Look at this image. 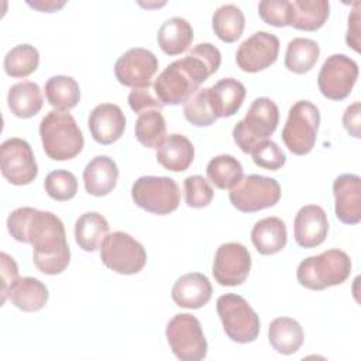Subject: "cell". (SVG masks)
<instances>
[{
	"mask_svg": "<svg viewBox=\"0 0 361 361\" xmlns=\"http://www.w3.org/2000/svg\"><path fill=\"white\" fill-rule=\"evenodd\" d=\"M134 203L148 213L169 214L175 212L180 202L178 183L168 176H140L131 186Z\"/></svg>",
	"mask_w": 361,
	"mask_h": 361,
	"instance_id": "obj_9",
	"label": "cell"
},
{
	"mask_svg": "<svg viewBox=\"0 0 361 361\" xmlns=\"http://www.w3.org/2000/svg\"><path fill=\"white\" fill-rule=\"evenodd\" d=\"M351 274V259L347 252L330 248L319 255L300 261L296 269L298 282L312 290H323L347 281Z\"/></svg>",
	"mask_w": 361,
	"mask_h": 361,
	"instance_id": "obj_4",
	"label": "cell"
},
{
	"mask_svg": "<svg viewBox=\"0 0 361 361\" xmlns=\"http://www.w3.org/2000/svg\"><path fill=\"white\" fill-rule=\"evenodd\" d=\"M135 138L147 148H157L166 137V123L159 110L138 114L134 126Z\"/></svg>",
	"mask_w": 361,
	"mask_h": 361,
	"instance_id": "obj_36",
	"label": "cell"
},
{
	"mask_svg": "<svg viewBox=\"0 0 361 361\" xmlns=\"http://www.w3.org/2000/svg\"><path fill=\"white\" fill-rule=\"evenodd\" d=\"M228 199L243 213H254L275 206L281 199V186L276 179L251 173L235 185Z\"/></svg>",
	"mask_w": 361,
	"mask_h": 361,
	"instance_id": "obj_11",
	"label": "cell"
},
{
	"mask_svg": "<svg viewBox=\"0 0 361 361\" xmlns=\"http://www.w3.org/2000/svg\"><path fill=\"white\" fill-rule=\"evenodd\" d=\"M166 340L171 351L180 361H200L207 355V341L197 317L178 313L166 324Z\"/></svg>",
	"mask_w": 361,
	"mask_h": 361,
	"instance_id": "obj_8",
	"label": "cell"
},
{
	"mask_svg": "<svg viewBox=\"0 0 361 361\" xmlns=\"http://www.w3.org/2000/svg\"><path fill=\"white\" fill-rule=\"evenodd\" d=\"M75 241L83 251L93 252L100 248L102 241L109 234V223L97 212H86L75 221Z\"/></svg>",
	"mask_w": 361,
	"mask_h": 361,
	"instance_id": "obj_30",
	"label": "cell"
},
{
	"mask_svg": "<svg viewBox=\"0 0 361 361\" xmlns=\"http://www.w3.org/2000/svg\"><path fill=\"white\" fill-rule=\"evenodd\" d=\"M128 104L133 111L141 114L148 110H162L164 104L155 96L154 87L151 85L144 87H134L128 93Z\"/></svg>",
	"mask_w": 361,
	"mask_h": 361,
	"instance_id": "obj_42",
	"label": "cell"
},
{
	"mask_svg": "<svg viewBox=\"0 0 361 361\" xmlns=\"http://www.w3.org/2000/svg\"><path fill=\"white\" fill-rule=\"evenodd\" d=\"M49 293L45 283L32 276H18L8 288L4 302L8 299L11 305L23 312H38L48 302Z\"/></svg>",
	"mask_w": 361,
	"mask_h": 361,
	"instance_id": "obj_22",
	"label": "cell"
},
{
	"mask_svg": "<svg viewBox=\"0 0 361 361\" xmlns=\"http://www.w3.org/2000/svg\"><path fill=\"white\" fill-rule=\"evenodd\" d=\"M261 20L274 27L289 25V1L288 0H262L258 3Z\"/></svg>",
	"mask_w": 361,
	"mask_h": 361,
	"instance_id": "obj_41",
	"label": "cell"
},
{
	"mask_svg": "<svg viewBox=\"0 0 361 361\" xmlns=\"http://www.w3.org/2000/svg\"><path fill=\"white\" fill-rule=\"evenodd\" d=\"M319 55L320 48L316 41L296 37L288 42L285 52V68L298 75L306 73L316 65Z\"/></svg>",
	"mask_w": 361,
	"mask_h": 361,
	"instance_id": "obj_31",
	"label": "cell"
},
{
	"mask_svg": "<svg viewBox=\"0 0 361 361\" xmlns=\"http://www.w3.org/2000/svg\"><path fill=\"white\" fill-rule=\"evenodd\" d=\"M18 278V268L13 257H10L7 252H1V279H3V286H1V302L6 298V293L8 288L14 283V281Z\"/></svg>",
	"mask_w": 361,
	"mask_h": 361,
	"instance_id": "obj_44",
	"label": "cell"
},
{
	"mask_svg": "<svg viewBox=\"0 0 361 361\" xmlns=\"http://www.w3.org/2000/svg\"><path fill=\"white\" fill-rule=\"evenodd\" d=\"M118 168L113 158L107 155H97L83 169L85 189L92 196H106L117 185Z\"/></svg>",
	"mask_w": 361,
	"mask_h": 361,
	"instance_id": "obj_21",
	"label": "cell"
},
{
	"mask_svg": "<svg viewBox=\"0 0 361 361\" xmlns=\"http://www.w3.org/2000/svg\"><path fill=\"white\" fill-rule=\"evenodd\" d=\"M41 87L31 80L13 85L7 94V104L11 113L20 118L34 117L42 107Z\"/></svg>",
	"mask_w": 361,
	"mask_h": 361,
	"instance_id": "obj_29",
	"label": "cell"
},
{
	"mask_svg": "<svg viewBox=\"0 0 361 361\" xmlns=\"http://www.w3.org/2000/svg\"><path fill=\"white\" fill-rule=\"evenodd\" d=\"M39 135L45 154L54 161L75 158L85 144L82 130L75 117L62 110H51L42 117Z\"/></svg>",
	"mask_w": 361,
	"mask_h": 361,
	"instance_id": "obj_3",
	"label": "cell"
},
{
	"mask_svg": "<svg viewBox=\"0 0 361 361\" xmlns=\"http://www.w3.org/2000/svg\"><path fill=\"white\" fill-rule=\"evenodd\" d=\"M100 259L111 271L121 275L138 274L147 264V252L141 243L124 231H114L100 244Z\"/></svg>",
	"mask_w": 361,
	"mask_h": 361,
	"instance_id": "obj_10",
	"label": "cell"
},
{
	"mask_svg": "<svg viewBox=\"0 0 361 361\" xmlns=\"http://www.w3.org/2000/svg\"><path fill=\"white\" fill-rule=\"evenodd\" d=\"M45 97L47 102L55 107V110L68 111L80 100V87L79 83L65 75L51 76L45 83Z\"/></svg>",
	"mask_w": 361,
	"mask_h": 361,
	"instance_id": "obj_32",
	"label": "cell"
},
{
	"mask_svg": "<svg viewBox=\"0 0 361 361\" xmlns=\"http://www.w3.org/2000/svg\"><path fill=\"white\" fill-rule=\"evenodd\" d=\"M279 123V109L269 97H257L248 107L245 117L233 128V140L237 147L250 154L252 147L268 140Z\"/></svg>",
	"mask_w": 361,
	"mask_h": 361,
	"instance_id": "obj_5",
	"label": "cell"
},
{
	"mask_svg": "<svg viewBox=\"0 0 361 361\" xmlns=\"http://www.w3.org/2000/svg\"><path fill=\"white\" fill-rule=\"evenodd\" d=\"M343 126L354 138H361V103L354 102L343 113Z\"/></svg>",
	"mask_w": 361,
	"mask_h": 361,
	"instance_id": "obj_43",
	"label": "cell"
},
{
	"mask_svg": "<svg viewBox=\"0 0 361 361\" xmlns=\"http://www.w3.org/2000/svg\"><path fill=\"white\" fill-rule=\"evenodd\" d=\"M329 233L327 214L319 204L302 206L293 220L295 241L302 248L320 245Z\"/></svg>",
	"mask_w": 361,
	"mask_h": 361,
	"instance_id": "obj_17",
	"label": "cell"
},
{
	"mask_svg": "<svg viewBox=\"0 0 361 361\" xmlns=\"http://www.w3.org/2000/svg\"><path fill=\"white\" fill-rule=\"evenodd\" d=\"M251 269V255L240 243L221 244L213 259V276L221 286H237L245 282Z\"/></svg>",
	"mask_w": 361,
	"mask_h": 361,
	"instance_id": "obj_14",
	"label": "cell"
},
{
	"mask_svg": "<svg viewBox=\"0 0 361 361\" xmlns=\"http://www.w3.org/2000/svg\"><path fill=\"white\" fill-rule=\"evenodd\" d=\"M303 338L302 326L292 317H276L269 323L268 340L279 354H295L302 347Z\"/></svg>",
	"mask_w": 361,
	"mask_h": 361,
	"instance_id": "obj_28",
	"label": "cell"
},
{
	"mask_svg": "<svg viewBox=\"0 0 361 361\" xmlns=\"http://www.w3.org/2000/svg\"><path fill=\"white\" fill-rule=\"evenodd\" d=\"M185 202L189 207L202 209L212 203L214 190L202 175H190L183 180Z\"/></svg>",
	"mask_w": 361,
	"mask_h": 361,
	"instance_id": "obj_40",
	"label": "cell"
},
{
	"mask_svg": "<svg viewBox=\"0 0 361 361\" xmlns=\"http://www.w3.org/2000/svg\"><path fill=\"white\" fill-rule=\"evenodd\" d=\"M1 175L16 186L31 183L38 175V165L31 145L18 137L3 141L0 147Z\"/></svg>",
	"mask_w": 361,
	"mask_h": 361,
	"instance_id": "obj_13",
	"label": "cell"
},
{
	"mask_svg": "<svg viewBox=\"0 0 361 361\" xmlns=\"http://www.w3.org/2000/svg\"><path fill=\"white\" fill-rule=\"evenodd\" d=\"M157 41L159 48L169 56L185 52L193 41V28L182 17H171L158 30Z\"/></svg>",
	"mask_w": 361,
	"mask_h": 361,
	"instance_id": "obj_27",
	"label": "cell"
},
{
	"mask_svg": "<svg viewBox=\"0 0 361 361\" xmlns=\"http://www.w3.org/2000/svg\"><path fill=\"white\" fill-rule=\"evenodd\" d=\"M39 52L34 45L20 44L11 48L3 61L4 72L11 78H27L37 71Z\"/></svg>",
	"mask_w": 361,
	"mask_h": 361,
	"instance_id": "obj_35",
	"label": "cell"
},
{
	"mask_svg": "<svg viewBox=\"0 0 361 361\" xmlns=\"http://www.w3.org/2000/svg\"><path fill=\"white\" fill-rule=\"evenodd\" d=\"M87 126L92 138L96 142L109 145L116 142L123 135L126 128V117L120 106L114 103H102L89 113Z\"/></svg>",
	"mask_w": 361,
	"mask_h": 361,
	"instance_id": "obj_19",
	"label": "cell"
},
{
	"mask_svg": "<svg viewBox=\"0 0 361 361\" xmlns=\"http://www.w3.org/2000/svg\"><path fill=\"white\" fill-rule=\"evenodd\" d=\"M7 230L20 243L32 245V262L45 275H58L69 265L71 248L62 220L52 212L18 207L7 217Z\"/></svg>",
	"mask_w": 361,
	"mask_h": 361,
	"instance_id": "obj_1",
	"label": "cell"
},
{
	"mask_svg": "<svg viewBox=\"0 0 361 361\" xmlns=\"http://www.w3.org/2000/svg\"><path fill=\"white\" fill-rule=\"evenodd\" d=\"M66 1H55V0H37V1H27V4L35 10L44 11V13H54L65 6Z\"/></svg>",
	"mask_w": 361,
	"mask_h": 361,
	"instance_id": "obj_46",
	"label": "cell"
},
{
	"mask_svg": "<svg viewBox=\"0 0 361 361\" xmlns=\"http://www.w3.org/2000/svg\"><path fill=\"white\" fill-rule=\"evenodd\" d=\"M334 213L345 224L361 220V178L354 173H341L333 182Z\"/></svg>",
	"mask_w": 361,
	"mask_h": 361,
	"instance_id": "obj_18",
	"label": "cell"
},
{
	"mask_svg": "<svg viewBox=\"0 0 361 361\" xmlns=\"http://www.w3.org/2000/svg\"><path fill=\"white\" fill-rule=\"evenodd\" d=\"M278 54V37L267 31H257L237 48L235 63L243 72L255 73L269 68L276 61Z\"/></svg>",
	"mask_w": 361,
	"mask_h": 361,
	"instance_id": "obj_15",
	"label": "cell"
},
{
	"mask_svg": "<svg viewBox=\"0 0 361 361\" xmlns=\"http://www.w3.org/2000/svg\"><path fill=\"white\" fill-rule=\"evenodd\" d=\"M155 157L165 169L172 172H183L193 162L195 147L189 138L173 133L166 135L157 147Z\"/></svg>",
	"mask_w": 361,
	"mask_h": 361,
	"instance_id": "obj_23",
	"label": "cell"
},
{
	"mask_svg": "<svg viewBox=\"0 0 361 361\" xmlns=\"http://www.w3.org/2000/svg\"><path fill=\"white\" fill-rule=\"evenodd\" d=\"M183 116L185 118L196 127L212 126L217 116L213 111L209 87L196 90L185 103H183Z\"/></svg>",
	"mask_w": 361,
	"mask_h": 361,
	"instance_id": "obj_37",
	"label": "cell"
},
{
	"mask_svg": "<svg viewBox=\"0 0 361 361\" xmlns=\"http://www.w3.org/2000/svg\"><path fill=\"white\" fill-rule=\"evenodd\" d=\"M354 10L348 16V27H347V35L345 42L348 47H351L354 51H360V3H354Z\"/></svg>",
	"mask_w": 361,
	"mask_h": 361,
	"instance_id": "obj_45",
	"label": "cell"
},
{
	"mask_svg": "<svg viewBox=\"0 0 361 361\" xmlns=\"http://www.w3.org/2000/svg\"><path fill=\"white\" fill-rule=\"evenodd\" d=\"M209 96L217 118L231 117L240 110L245 99V87L234 78H224L209 87Z\"/></svg>",
	"mask_w": 361,
	"mask_h": 361,
	"instance_id": "obj_25",
	"label": "cell"
},
{
	"mask_svg": "<svg viewBox=\"0 0 361 361\" xmlns=\"http://www.w3.org/2000/svg\"><path fill=\"white\" fill-rule=\"evenodd\" d=\"M207 179L219 189L231 190L244 178L241 162L233 155L221 154L212 158L206 166Z\"/></svg>",
	"mask_w": 361,
	"mask_h": 361,
	"instance_id": "obj_33",
	"label": "cell"
},
{
	"mask_svg": "<svg viewBox=\"0 0 361 361\" xmlns=\"http://www.w3.org/2000/svg\"><path fill=\"white\" fill-rule=\"evenodd\" d=\"M245 25V18L240 7L235 4L220 6L212 17V27L214 34L224 42L230 44L237 41Z\"/></svg>",
	"mask_w": 361,
	"mask_h": 361,
	"instance_id": "obj_34",
	"label": "cell"
},
{
	"mask_svg": "<svg viewBox=\"0 0 361 361\" xmlns=\"http://www.w3.org/2000/svg\"><path fill=\"white\" fill-rule=\"evenodd\" d=\"M217 314L224 333L235 343L247 344L259 336V316L250 303L237 293L221 295L216 302Z\"/></svg>",
	"mask_w": 361,
	"mask_h": 361,
	"instance_id": "obj_6",
	"label": "cell"
},
{
	"mask_svg": "<svg viewBox=\"0 0 361 361\" xmlns=\"http://www.w3.org/2000/svg\"><path fill=\"white\" fill-rule=\"evenodd\" d=\"M45 192L49 197L58 202L71 200L78 192L76 176L66 169H56L47 175L44 180Z\"/></svg>",
	"mask_w": 361,
	"mask_h": 361,
	"instance_id": "obj_38",
	"label": "cell"
},
{
	"mask_svg": "<svg viewBox=\"0 0 361 361\" xmlns=\"http://www.w3.org/2000/svg\"><path fill=\"white\" fill-rule=\"evenodd\" d=\"M213 293L212 283L204 274L189 272L176 279L172 286V300L185 309H200L207 305Z\"/></svg>",
	"mask_w": 361,
	"mask_h": 361,
	"instance_id": "obj_20",
	"label": "cell"
},
{
	"mask_svg": "<svg viewBox=\"0 0 361 361\" xmlns=\"http://www.w3.org/2000/svg\"><path fill=\"white\" fill-rule=\"evenodd\" d=\"M320 124V111L309 100L295 102L282 130V141L295 155L309 154L316 142Z\"/></svg>",
	"mask_w": 361,
	"mask_h": 361,
	"instance_id": "obj_7",
	"label": "cell"
},
{
	"mask_svg": "<svg viewBox=\"0 0 361 361\" xmlns=\"http://www.w3.org/2000/svg\"><path fill=\"white\" fill-rule=\"evenodd\" d=\"M221 63L219 48L210 42L193 47L183 58L169 63L155 79V96L165 104L185 103Z\"/></svg>",
	"mask_w": 361,
	"mask_h": 361,
	"instance_id": "obj_2",
	"label": "cell"
},
{
	"mask_svg": "<svg viewBox=\"0 0 361 361\" xmlns=\"http://www.w3.org/2000/svg\"><path fill=\"white\" fill-rule=\"evenodd\" d=\"M251 241L262 255H272L285 248L288 241L286 224L275 216L258 220L251 230Z\"/></svg>",
	"mask_w": 361,
	"mask_h": 361,
	"instance_id": "obj_24",
	"label": "cell"
},
{
	"mask_svg": "<svg viewBox=\"0 0 361 361\" xmlns=\"http://www.w3.org/2000/svg\"><path fill=\"white\" fill-rule=\"evenodd\" d=\"M250 154L257 166L268 171H278L286 162L285 152L275 141L271 140H264L255 144Z\"/></svg>",
	"mask_w": 361,
	"mask_h": 361,
	"instance_id": "obj_39",
	"label": "cell"
},
{
	"mask_svg": "<svg viewBox=\"0 0 361 361\" xmlns=\"http://www.w3.org/2000/svg\"><path fill=\"white\" fill-rule=\"evenodd\" d=\"M158 71L157 56L145 48H130L114 63L117 80L128 87H144L151 85Z\"/></svg>",
	"mask_w": 361,
	"mask_h": 361,
	"instance_id": "obj_16",
	"label": "cell"
},
{
	"mask_svg": "<svg viewBox=\"0 0 361 361\" xmlns=\"http://www.w3.org/2000/svg\"><path fill=\"white\" fill-rule=\"evenodd\" d=\"M330 16L327 0L289 1V25L302 31L319 30Z\"/></svg>",
	"mask_w": 361,
	"mask_h": 361,
	"instance_id": "obj_26",
	"label": "cell"
},
{
	"mask_svg": "<svg viewBox=\"0 0 361 361\" xmlns=\"http://www.w3.org/2000/svg\"><path fill=\"white\" fill-rule=\"evenodd\" d=\"M358 78V65L344 54H333L326 58L317 75V86L322 94L330 100L345 99Z\"/></svg>",
	"mask_w": 361,
	"mask_h": 361,
	"instance_id": "obj_12",
	"label": "cell"
}]
</instances>
